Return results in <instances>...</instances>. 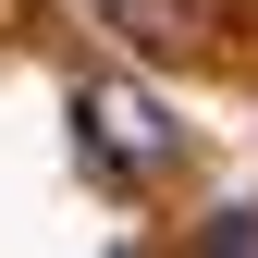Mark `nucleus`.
Segmentation results:
<instances>
[{
    "label": "nucleus",
    "instance_id": "f257e3e1",
    "mask_svg": "<svg viewBox=\"0 0 258 258\" xmlns=\"http://www.w3.org/2000/svg\"><path fill=\"white\" fill-rule=\"evenodd\" d=\"M74 148H86V172L123 184L136 197L148 172H172V148H184V123L148 99V86H74Z\"/></svg>",
    "mask_w": 258,
    "mask_h": 258
},
{
    "label": "nucleus",
    "instance_id": "f03ea898",
    "mask_svg": "<svg viewBox=\"0 0 258 258\" xmlns=\"http://www.w3.org/2000/svg\"><path fill=\"white\" fill-rule=\"evenodd\" d=\"M99 13H111V25H123V37H136V49H172L184 25H197V13H184V0H99Z\"/></svg>",
    "mask_w": 258,
    "mask_h": 258
}]
</instances>
